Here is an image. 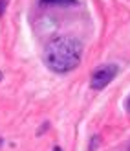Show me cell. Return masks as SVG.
I'll list each match as a JSON object with an SVG mask.
<instances>
[{"instance_id": "1", "label": "cell", "mask_w": 130, "mask_h": 151, "mask_svg": "<svg viewBox=\"0 0 130 151\" xmlns=\"http://www.w3.org/2000/svg\"><path fill=\"white\" fill-rule=\"evenodd\" d=\"M82 57V42L77 37L60 35L51 39L44 48V63L55 74H68L75 70Z\"/></svg>"}, {"instance_id": "2", "label": "cell", "mask_w": 130, "mask_h": 151, "mask_svg": "<svg viewBox=\"0 0 130 151\" xmlns=\"http://www.w3.org/2000/svg\"><path fill=\"white\" fill-rule=\"evenodd\" d=\"M119 68L116 65H101L99 68L94 70V74H92V79H90V87L94 88V90H103L104 87H108L110 83L116 79V76H117Z\"/></svg>"}, {"instance_id": "3", "label": "cell", "mask_w": 130, "mask_h": 151, "mask_svg": "<svg viewBox=\"0 0 130 151\" xmlns=\"http://www.w3.org/2000/svg\"><path fill=\"white\" fill-rule=\"evenodd\" d=\"M42 6H73L77 0H40Z\"/></svg>"}, {"instance_id": "4", "label": "cell", "mask_w": 130, "mask_h": 151, "mask_svg": "<svg viewBox=\"0 0 130 151\" xmlns=\"http://www.w3.org/2000/svg\"><path fill=\"white\" fill-rule=\"evenodd\" d=\"M99 142H101V137H99V134H95V137L92 138V142H90V151H95V147H97Z\"/></svg>"}, {"instance_id": "5", "label": "cell", "mask_w": 130, "mask_h": 151, "mask_svg": "<svg viewBox=\"0 0 130 151\" xmlns=\"http://www.w3.org/2000/svg\"><path fill=\"white\" fill-rule=\"evenodd\" d=\"M6 7H7V0H0V17L6 13Z\"/></svg>"}, {"instance_id": "6", "label": "cell", "mask_w": 130, "mask_h": 151, "mask_svg": "<svg viewBox=\"0 0 130 151\" xmlns=\"http://www.w3.org/2000/svg\"><path fill=\"white\" fill-rule=\"evenodd\" d=\"M53 151H60V147H53Z\"/></svg>"}, {"instance_id": "7", "label": "cell", "mask_w": 130, "mask_h": 151, "mask_svg": "<svg viewBox=\"0 0 130 151\" xmlns=\"http://www.w3.org/2000/svg\"><path fill=\"white\" fill-rule=\"evenodd\" d=\"M128 111H130V98H128Z\"/></svg>"}, {"instance_id": "8", "label": "cell", "mask_w": 130, "mask_h": 151, "mask_svg": "<svg viewBox=\"0 0 130 151\" xmlns=\"http://www.w3.org/2000/svg\"><path fill=\"white\" fill-rule=\"evenodd\" d=\"M0 79H2V72H0Z\"/></svg>"}]
</instances>
